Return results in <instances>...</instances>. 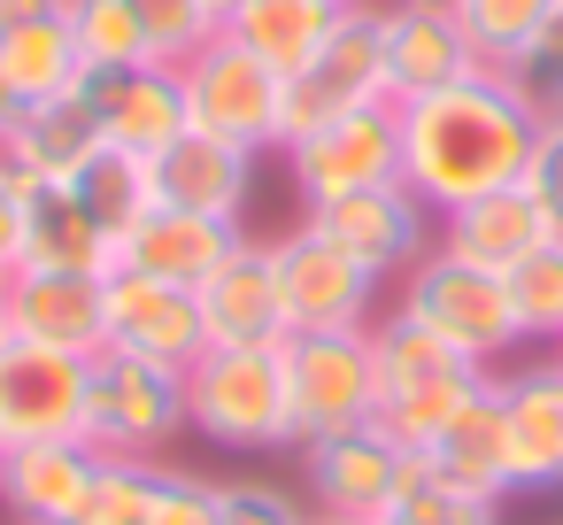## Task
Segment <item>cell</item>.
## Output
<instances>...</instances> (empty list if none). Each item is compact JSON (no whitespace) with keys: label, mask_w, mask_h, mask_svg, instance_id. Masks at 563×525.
Returning <instances> with one entry per match:
<instances>
[{"label":"cell","mask_w":563,"mask_h":525,"mask_svg":"<svg viewBox=\"0 0 563 525\" xmlns=\"http://www.w3.org/2000/svg\"><path fill=\"white\" fill-rule=\"evenodd\" d=\"M555 363H563V356H555Z\"/></svg>","instance_id":"50"},{"label":"cell","mask_w":563,"mask_h":525,"mask_svg":"<svg viewBox=\"0 0 563 525\" xmlns=\"http://www.w3.org/2000/svg\"><path fill=\"white\" fill-rule=\"evenodd\" d=\"M24 109H32V101H24V94L9 86V70H0V147H9V132L24 124Z\"/></svg>","instance_id":"42"},{"label":"cell","mask_w":563,"mask_h":525,"mask_svg":"<svg viewBox=\"0 0 563 525\" xmlns=\"http://www.w3.org/2000/svg\"><path fill=\"white\" fill-rule=\"evenodd\" d=\"M386 94V0H355L340 9L332 40L309 55V70L286 78V140L347 117V109H378Z\"/></svg>","instance_id":"7"},{"label":"cell","mask_w":563,"mask_h":525,"mask_svg":"<svg viewBox=\"0 0 563 525\" xmlns=\"http://www.w3.org/2000/svg\"><path fill=\"white\" fill-rule=\"evenodd\" d=\"M163 471L170 463H147V456H101V471L78 502V525H147L155 494H163Z\"/></svg>","instance_id":"31"},{"label":"cell","mask_w":563,"mask_h":525,"mask_svg":"<svg viewBox=\"0 0 563 525\" xmlns=\"http://www.w3.org/2000/svg\"><path fill=\"white\" fill-rule=\"evenodd\" d=\"M16 271H86V278H109L117 271V240L93 225V209L70 186H32V225H24V263Z\"/></svg>","instance_id":"26"},{"label":"cell","mask_w":563,"mask_h":525,"mask_svg":"<svg viewBox=\"0 0 563 525\" xmlns=\"http://www.w3.org/2000/svg\"><path fill=\"white\" fill-rule=\"evenodd\" d=\"M501 394V440H509V486L555 494L563 486V363H525L494 379Z\"/></svg>","instance_id":"17"},{"label":"cell","mask_w":563,"mask_h":525,"mask_svg":"<svg viewBox=\"0 0 563 525\" xmlns=\"http://www.w3.org/2000/svg\"><path fill=\"white\" fill-rule=\"evenodd\" d=\"M525 194L563 232V117H540V140H532V163H525Z\"/></svg>","instance_id":"39"},{"label":"cell","mask_w":563,"mask_h":525,"mask_svg":"<svg viewBox=\"0 0 563 525\" xmlns=\"http://www.w3.org/2000/svg\"><path fill=\"white\" fill-rule=\"evenodd\" d=\"M178 86H186L194 132H217V140H232L247 155L286 147V78L263 55H247L232 32H217L201 55H186L178 63Z\"/></svg>","instance_id":"5"},{"label":"cell","mask_w":563,"mask_h":525,"mask_svg":"<svg viewBox=\"0 0 563 525\" xmlns=\"http://www.w3.org/2000/svg\"><path fill=\"white\" fill-rule=\"evenodd\" d=\"M394 309H401L409 325H424L432 340H448L455 356H471L478 371H494V363L525 340V325H517V309H509V278H501V271H478V263H463V255H448L440 240L401 271Z\"/></svg>","instance_id":"4"},{"label":"cell","mask_w":563,"mask_h":525,"mask_svg":"<svg viewBox=\"0 0 563 525\" xmlns=\"http://www.w3.org/2000/svg\"><path fill=\"white\" fill-rule=\"evenodd\" d=\"M147 525H217V479H201V471H178V463H170Z\"/></svg>","instance_id":"38"},{"label":"cell","mask_w":563,"mask_h":525,"mask_svg":"<svg viewBox=\"0 0 563 525\" xmlns=\"http://www.w3.org/2000/svg\"><path fill=\"white\" fill-rule=\"evenodd\" d=\"M247 194H255V155L217 132H178L155 155V209H194V217L240 225Z\"/></svg>","instance_id":"19"},{"label":"cell","mask_w":563,"mask_h":525,"mask_svg":"<svg viewBox=\"0 0 563 525\" xmlns=\"http://www.w3.org/2000/svg\"><path fill=\"white\" fill-rule=\"evenodd\" d=\"M86 94H93V109H101V140L124 147V155H140V163H155L178 132H194V117H186V86H178L170 63L117 70V78L86 70Z\"/></svg>","instance_id":"18"},{"label":"cell","mask_w":563,"mask_h":525,"mask_svg":"<svg viewBox=\"0 0 563 525\" xmlns=\"http://www.w3.org/2000/svg\"><path fill=\"white\" fill-rule=\"evenodd\" d=\"M409 463H417V456H409L378 417L355 425V433L301 440V479H309L317 517H386V502L401 494Z\"/></svg>","instance_id":"12"},{"label":"cell","mask_w":563,"mask_h":525,"mask_svg":"<svg viewBox=\"0 0 563 525\" xmlns=\"http://www.w3.org/2000/svg\"><path fill=\"white\" fill-rule=\"evenodd\" d=\"M309 525H378V517H317V510H309Z\"/></svg>","instance_id":"44"},{"label":"cell","mask_w":563,"mask_h":525,"mask_svg":"<svg viewBox=\"0 0 563 525\" xmlns=\"http://www.w3.org/2000/svg\"><path fill=\"white\" fill-rule=\"evenodd\" d=\"M332 9H355V0H332Z\"/></svg>","instance_id":"47"},{"label":"cell","mask_w":563,"mask_h":525,"mask_svg":"<svg viewBox=\"0 0 563 525\" xmlns=\"http://www.w3.org/2000/svg\"><path fill=\"white\" fill-rule=\"evenodd\" d=\"M471 70H486V63H478V47L463 40L455 17L386 0V94H394V109L401 101H424V94H440V86H455Z\"/></svg>","instance_id":"21"},{"label":"cell","mask_w":563,"mask_h":525,"mask_svg":"<svg viewBox=\"0 0 563 525\" xmlns=\"http://www.w3.org/2000/svg\"><path fill=\"white\" fill-rule=\"evenodd\" d=\"M217 9H224V17H232V9H240V0H217Z\"/></svg>","instance_id":"46"},{"label":"cell","mask_w":563,"mask_h":525,"mask_svg":"<svg viewBox=\"0 0 563 525\" xmlns=\"http://www.w3.org/2000/svg\"><path fill=\"white\" fill-rule=\"evenodd\" d=\"M70 40L86 55V70L117 78V70H147L155 47H147V24L132 17V0H70Z\"/></svg>","instance_id":"30"},{"label":"cell","mask_w":563,"mask_h":525,"mask_svg":"<svg viewBox=\"0 0 563 525\" xmlns=\"http://www.w3.org/2000/svg\"><path fill=\"white\" fill-rule=\"evenodd\" d=\"M247 232L240 225H217V217H194V209H147L124 240H117V271H147V278H170V286H194L240 248Z\"/></svg>","instance_id":"23"},{"label":"cell","mask_w":563,"mask_h":525,"mask_svg":"<svg viewBox=\"0 0 563 525\" xmlns=\"http://www.w3.org/2000/svg\"><path fill=\"white\" fill-rule=\"evenodd\" d=\"M271 263H278V302H286L294 332H371L378 325V278L347 248H332L309 217L271 240Z\"/></svg>","instance_id":"9"},{"label":"cell","mask_w":563,"mask_h":525,"mask_svg":"<svg viewBox=\"0 0 563 525\" xmlns=\"http://www.w3.org/2000/svg\"><path fill=\"white\" fill-rule=\"evenodd\" d=\"M0 70H9V86H16L24 101L78 94V86H86V55H78V40H70V17L0 32Z\"/></svg>","instance_id":"28"},{"label":"cell","mask_w":563,"mask_h":525,"mask_svg":"<svg viewBox=\"0 0 563 525\" xmlns=\"http://www.w3.org/2000/svg\"><path fill=\"white\" fill-rule=\"evenodd\" d=\"M109 348L170 363V371H194L209 356L201 294L170 286V278H147V271H109Z\"/></svg>","instance_id":"14"},{"label":"cell","mask_w":563,"mask_h":525,"mask_svg":"<svg viewBox=\"0 0 563 525\" xmlns=\"http://www.w3.org/2000/svg\"><path fill=\"white\" fill-rule=\"evenodd\" d=\"M186 417H194L201 440L240 448V456L301 448L294 386H286V340L278 348H209L186 371Z\"/></svg>","instance_id":"3"},{"label":"cell","mask_w":563,"mask_h":525,"mask_svg":"<svg viewBox=\"0 0 563 525\" xmlns=\"http://www.w3.org/2000/svg\"><path fill=\"white\" fill-rule=\"evenodd\" d=\"M555 9H563V0H463L455 24H463V40L478 47L486 70H509V55H517Z\"/></svg>","instance_id":"32"},{"label":"cell","mask_w":563,"mask_h":525,"mask_svg":"<svg viewBox=\"0 0 563 525\" xmlns=\"http://www.w3.org/2000/svg\"><path fill=\"white\" fill-rule=\"evenodd\" d=\"M201 325H209V348H278L294 332L286 325V302H278L271 240H240L201 278Z\"/></svg>","instance_id":"16"},{"label":"cell","mask_w":563,"mask_h":525,"mask_svg":"<svg viewBox=\"0 0 563 525\" xmlns=\"http://www.w3.org/2000/svg\"><path fill=\"white\" fill-rule=\"evenodd\" d=\"M178 433H194V417H186V371L101 348V356H93L86 440H93L101 456H147V463H163V448H170Z\"/></svg>","instance_id":"6"},{"label":"cell","mask_w":563,"mask_h":525,"mask_svg":"<svg viewBox=\"0 0 563 525\" xmlns=\"http://www.w3.org/2000/svg\"><path fill=\"white\" fill-rule=\"evenodd\" d=\"M540 117L517 101V86L501 70H471L424 101H401V186L448 217L478 194L525 186Z\"/></svg>","instance_id":"1"},{"label":"cell","mask_w":563,"mask_h":525,"mask_svg":"<svg viewBox=\"0 0 563 525\" xmlns=\"http://www.w3.org/2000/svg\"><path fill=\"white\" fill-rule=\"evenodd\" d=\"M286 171H294V194L301 209L317 201H340V194H371V186H394L401 178V109L378 101V109H347L301 140L278 147Z\"/></svg>","instance_id":"8"},{"label":"cell","mask_w":563,"mask_h":525,"mask_svg":"<svg viewBox=\"0 0 563 525\" xmlns=\"http://www.w3.org/2000/svg\"><path fill=\"white\" fill-rule=\"evenodd\" d=\"M101 471L93 440H32L0 456V502L16 525H78V502Z\"/></svg>","instance_id":"20"},{"label":"cell","mask_w":563,"mask_h":525,"mask_svg":"<svg viewBox=\"0 0 563 525\" xmlns=\"http://www.w3.org/2000/svg\"><path fill=\"white\" fill-rule=\"evenodd\" d=\"M0 302H9V332L16 340H40V348H63V356H86V363L109 348V278H86V271H9Z\"/></svg>","instance_id":"15"},{"label":"cell","mask_w":563,"mask_h":525,"mask_svg":"<svg viewBox=\"0 0 563 525\" xmlns=\"http://www.w3.org/2000/svg\"><path fill=\"white\" fill-rule=\"evenodd\" d=\"M70 194L93 209V225H101L109 240H124V232L155 209V163H140V155H124V147H101V155L70 178Z\"/></svg>","instance_id":"29"},{"label":"cell","mask_w":563,"mask_h":525,"mask_svg":"<svg viewBox=\"0 0 563 525\" xmlns=\"http://www.w3.org/2000/svg\"><path fill=\"white\" fill-rule=\"evenodd\" d=\"M217 525H309L278 479H217Z\"/></svg>","instance_id":"37"},{"label":"cell","mask_w":563,"mask_h":525,"mask_svg":"<svg viewBox=\"0 0 563 525\" xmlns=\"http://www.w3.org/2000/svg\"><path fill=\"white\" fill-rule=\"evenodd\" d=\"M371 356H378V425H386L409 456H424V448L463 417V402L486 394V379H494V371H478L471 356H455L448 340H432L424 325H409L401 309L371 325Z\"/></svg>","instance_id":"2"},{"label":"cell","mask_w":563,"mask_h":525,"mask_svg":"<svg viewBox=\"0 0 563 525\" xmlns=\"http://www.w3.org/2000/svg\"><path fill=\"white\" fill-rule=\"evenodd\" d=\"M0 286H9V278H0Z\"/></svg>","instance_id":"48"},{"label":"cell","mask_w":563,"mask_h":525,"mask_svg":"<svg viewBox=\"0 0 563 525\" xmlns=\"http://www.w3.org/2000/svg\"><path fill=\"white\" fill-rule=\"evenodd\" d=\"M86 402H93V363L9 340L0 348V448H32V440H86Z\"/></svg>","instance_id":"11"},{"label":"cell","mask_w":563,"mask_h":525,"mask_svg":"<svg viewBox=\"0 0 563 525\" xmlns=\"http://www.w3.org/2000/svg\"><path fill=\"white\" fill-rule=\"evenodd\" d=\"M332 24H340L332 0H240V9L224 17V32H232L247 55H263L278 78L309 70V55L332 40Z\"/></svg>","instance_id":"27"},{"label":"cell","mask_w":563,"mask_h":525,"mask_svg":"<svg viewBox=\"0 0 563 525\" xmlns=\"http://www.w3.org/2000/svg\"><path fill=\"white\" fill-rule=\"evenodd\" d=\"M509 309H517L525 340H563V232L509 271Z\"/></svg>","instance_id":"33"},{"label":"cell","mask_w":563,"mask_h":525,"mask_svg":"<svg viewBox=\"0 0 563 525\" xmlns=\"http://www.w3.org/2000/svg\"><path fill=\"white\" fill-rule=\"evenodd\" d=\"M132 17L147 24V47H155V63H186V55H201L217 32H224V9L217 0H132Z\"/></svg>","instance_id":"35"},{"label":"cell","mask_w":563,"mask_h":525,"mask_svg":"<svg viewBox=\"0 0 563 525\" xmlns=\"http://www.w3.org/2000/svg\"><path fill=\"white\" fill-rule=\"evenodd\" d=\"M548 240H555V225H548V209H540L525 186L478 194V201H463V209L440 217V248L463 255V263H478V271H501V278H509L532 248H548Z\"/></svg>","instance_id":"24"},{"label":"cell","mask_w":563,"mask_h":525,"mask_svg":"<svg viewBox=\"0 0 563 525\" xmlns=\"http://www.w3.org/2000/svg\"><path fill=\"white\" fill-rule=\"evenodd\" d=\"M24 225H32V178L0 163V278L24 263Z\"/></svg>","instance_id":"40"},{"label":"cell","mask_w":563,"mask_h":525,"mask_svg":"<svg viewBox=\"0 0 563 525\" xmlns=\"http://www.w3.org/2000/svg\"><path fill=\"white\" fill-rule=\"evenodd\" d=\"M47 17H70V0H0V32H16V24H47Z\"/></svg>","instance_id":"41"},{"label":"cell","mask_w":563,"mask_h":525,"mask_svg":"<svg viewBox=\"0 0 563 525\" xmlns=\"http://www.w3.org/2000/svg\"><path fill=\"white\" fill-rule=\"evenodd\" d=\"M409 9H432V17H463V0H409Z\"/></svg>","instance_id":"43"},{"label":"cell","mask_w":563,"mask_h":525,"mask_svg":"<svg viewBox=\"0 0 563 525\" xmlns=\"http://www.w3.org/2000/svg\"><path fill=\"white\" fill-rule=\"evenodd\" d=\"M101 147H109L101 140V109L78 86V94H55V101H32L24 124L9 132V147H0V163H9L16 178H32V186H70Z\"/></svg>","instance_id":"22"},{"label":"cell","mask_w":563,"mask_h":525,"mask_svg":"<svg viewBox=\"0 0 563 525\" xmlns=\"http://www.w3.org/2000/svg\"><path fill=\"white\" fill-rule=\"evenodd\" d=\"M9 340H16V332H9V302H0V348H9Z\"/></svg>","instance_id":"45"},{"label":"cell","mask_w":563,"mask_h":525,"mask_svg":"<svg viewBox=\"0 0 563 525\" xmlns=\"http://www.w3.org/2000/svg\"><path fill=\"white\" fill-rule=\"evenodd\" d=\"M378 525H501V502H471V494L440 486V479L424 471V456H417L409 479H401V494L386 502Z\"/></svg>","instance_id":"34"},{"label":"cell","mask_w":563,"mask_h":525,"mask_svg":"<svg viewBox=\"0 0 563 525\" xmlns=\"http://www.w3.org/2000/svg\"><path fill=\"white\" fill-rule=\"evenodd\" d=\"M509 86H517V101L532 109V117H563V9L509 55V70H501Z\"/></svg>","instance_id":"36"},{"label":"cell","mask_w":563,"mask_h":525,"mask_svg":"<svg viewBox=\"0 0 563 525\" xmlns=\"http://www.w3.org/2000/svg\"><path fill=\"white\" fill-rule=\"evenodd\" d=\"M286 386H294V433H355L378 417V356L371 332H286Z\"/></svg>","instance_id":"10"},{"label":"cell","mask_w":563,"mask_h":525,"mask_svg":"<svg viewBox=\"0 0 563 525\" xmlns=\"http://www.w3.org/2000/svg\"><path fill=\"white\" fill-rule=\"evenodd\" d=\"M309 225L332 240V248H347L378 286L386 278H401L424 248H432V209L394 178V186H371V194H340V201H317L309 209Z\"/></svg>","instance_id":"13"},{"label":"cell","mask_w":563,"mask_h":525,"mask_svg":"<svg viewBox=\"0 0 563 525\" xmlns=\"http://www.w3.org/2000/svg\"><path fill=\"white\" fill-rule=\"evenodd\" d=\"M0 456H9V448H0Z\"/></svg>","instance_id":"49"},{"label":"cell","mask_w":563,"mask_h":525,"mask_svg":"<svg viewBox=\"0 0 563 525\" xmlns=\"http://www.w3.org/2000/svg\"><path fill=\"white\" fill-rule=\"evenodd\" d=\"M424 471H432L440 486L471 494V502H509V494H517V486H509V440H501V394H494V379H486V394H471L463 417L424 448Z\"/></svg>","instance_id":"25"}]
</instances>
